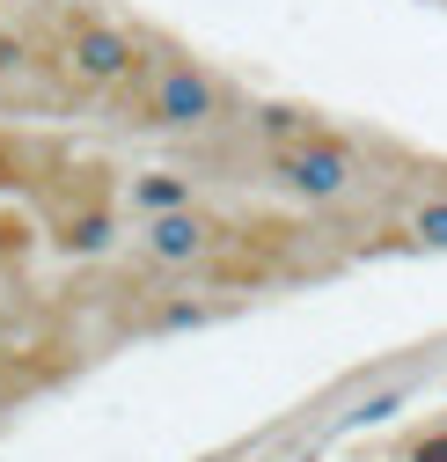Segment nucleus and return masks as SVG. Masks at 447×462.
I'll return each instance as SVG.
<instances>
[{"label": "nucleus", "mask_w": 447, "mask_h": 462, "mask_svg": "<svg viewBox=\"0 0 447 462\" xmlns=\"http://www.w3.org/2000/svg\"><path fill=\"white\" fill-rule=\"evenodd\" d=\"M140 110H147L140 125H205L220 110V88L191 60H161V67H147V103Z\"/></svg>", "instance_id": "obj_1"}, {"label": "nucleus", "mask_w": 447, "mask_h": 462, "mask_svg": "<svg viewBox=\"0 0 447 462\" xmlns=\"http://www.w3.org/2000/svg\"><path fill=\"white\" fill-rule=\"evenodd\" d=\"M271 177L301 199H345L360 184V162L323 133V140H301V147H271Z\"/></svg>", "instance_id": "obj_2"}, {"label": "nucleus", "mask_w": 447, "mask_h": 462, "mask_svg": "<svg viewBox=\"0 0 447 462\" xmlns=\"http://www.w3.org/2000/svg\"><path fill=\"white\" fill-rule=\"evenodd\" d=\"M67 51H74V74L81 81H125L140 60H132V44L110 30V23H96V15H74L67 23Z\"/></svg>", "instance_id": "obj_3"}, {"label": "nucleus", "mask_w": 447, "mask_h": 462, "mask_svg": "<svg viewBox=\"0 0 447 462\" xmlns=\"http://www.w3.org/2000/svg\"><path fill=\"white\" fill-rule=\"evenodd\" d=\"M205 227L198 220H154L147 227V257H161V264H177V257H205Z\"/></svg>", "instance_id": "obj_4"}, {"label": "nucleus", "mask_w": 447, "mask_h": 462, "mask_svg": "<svg viewBox=\"0 0 447 462\" xmlns=\"http://www.w3.org/2000/svg\"><path fill=\"white\" fill-rule=\"evenodd\" d=\"M411 243H425V250H447V199H425V206L411 213Z\"/></svg>", "instance_id": "obj_5"}]
</instances>
